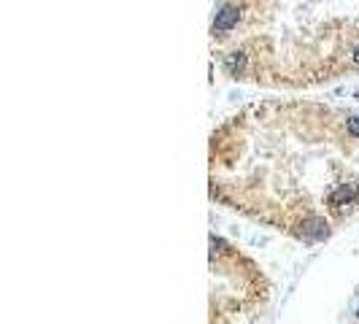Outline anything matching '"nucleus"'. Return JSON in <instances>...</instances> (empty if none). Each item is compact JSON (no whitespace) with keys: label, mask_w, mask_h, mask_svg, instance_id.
<instances>
[{"label":"nucleus","mask_w":359,"mask_h":324,"mask_svg":"<svg viewBox=\"0 0 359 324\" xmlns=\"http://www.w3.org/2000/svg\"><path fill=\"white\" fill-rule=\"evenodd\" d=\"M240 19V8L233 3L222 5V11H216V19H213V33H227L233 30L235 25H238Z\"/></svg>","instance_id":"f257e3e1"},{"label":"nucleus","mask_w":359,"mask_h":324,"mask_svg":"<svg viewBox=\"0 0 359 324\" xmlns=\"http://www.w3.org/2000/svg\"><path fill=\"white\" fill-rule=\"evenodd\" d=\"M346 132L349 138H359V117H346Z\"/></svg>","instance_id":"7ed1b4c3"},{"label":"nucleus","mask_w":359,"mask_h":324,"mask_svg":"<svg viewBox=\"0 0 359 324\" xmlns=\"http://www.w3.org/2000/svg\"><path fill=\"white\" fill-rule=\"evenodd\" d=\"M354 62H359V46H357V51H354Z\"/></svg>","instance_id":"39448f33"},{"label":"nucleus","mask_w":359,"mask_h":324,"mask_svg":"<svg viewBox=\"0 0 359 324\" xmlns=\"http://www.w3.org/2000/svg\"><path fill=\"white\" fill-rule=\"evenodd\" d=\"M300 235H303L305 241H324L329 235V224L324 222L321 216H311V219H305V222H303Z\"/></svg>","instance_id":"f03ea898"},{"label":"nucleus","mask_w":359,"mask_h":324,"mask_svg":"<svg viewBox=\"0 0 359 324\" xmlns=\"http://www.w3.org/2000/svg\"><path fill=\"white\" fill-rule=\"evenodd\" d=\"M357 316H359V311H357Z\"/></svg>","instance_id":"423d86ee"},{"label":"nucleus","mask_w":359,"mask_h":324,"mask_svg":"<svg viewBox=\"0 0 359 324\" xmlns=\"http://www.w3.org/2000/svg\"><path fill=\"white\" fill-rule=\"evenodd\" d=\"M240 65H243V54H238V51H235V54L227 60V68H230V73H238V68H240Z\"/></svg>","instance_id":"20e7f679"}]
</instances>
